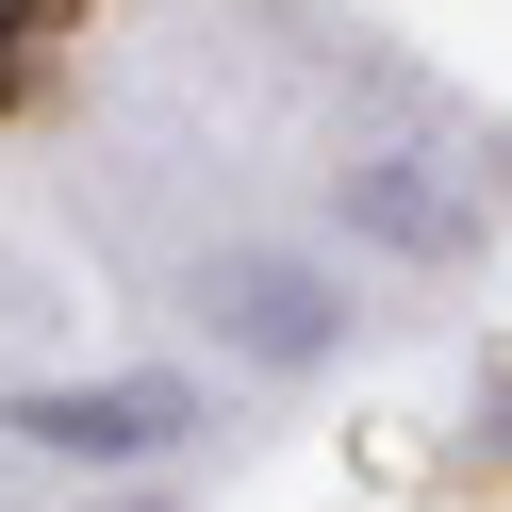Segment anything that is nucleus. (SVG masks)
I'll return each instance as SVG.
<instances>
[{
	"label": "nucleus",
	"mask_w": 512,
	"mask_h": 512,
	"mask_svg": "<svg viewBox=\"0 0 512 512\" xmlns=\"http://www.w3.org/2000/svg\"><path fill=\"white\" fill-rule=\"evenodd\" d=\"M0 430H17V446H34V463H166V446L182 430H199V380H34V397H17V413H0Z\"/></svg>",
	"instance_id": "nucleus-2"
},
{
	"label": "nucleus",
	"mask_w": 512,
	"mask_h": 512,
	"mask_svg": "<svg viewBox=\"0 0 512 512\" xmlns=\"http://www.w3.org/2000/svg\"><path fill=\"white\" fill-rule=\"evenodd\" d=\"M331 199H347V232H380V248H463L479 232V182L463 166H331Z\"/></svg>",
	"instance_id": "nucleus-3"
},
{
	"label": "nucleus",
	"mask_w": 512,
	"mask_h": 512,
	"mask_svg": "<svg viewBox=\"0 0 512 512\" xmlns=\"http://www.w3.org/2000/svg\"><path fill=\"white\" fill-rule=\"evenodd\" d=\"M17 34H34V17H17V0H0V50H17Z\"/></svg>",
	"instance_id": "nucleus-4"
},
{
	"label": "nucleus",
	"mask_w": 512,
	"mask_h": 512,
	"mask_svg": "<svg viewBox=\"0 0 512 512\" xmlns=\"http://www.w3.org/2000/svg\"><path fill=\"white\" fill-rule=\"evenodd\" d=\"M199 331L232 347V364L298 380V364L347 347V298H331V265H298V248H215V265H199Z\"/></svg>",
	"instance_id": "nucleus-1"
}]
</instances>
